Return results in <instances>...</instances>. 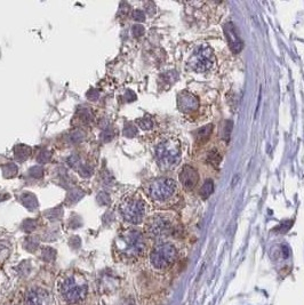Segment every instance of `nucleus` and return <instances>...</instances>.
<instances>
[{"label": "nucleus", "instance_id": "2", "mask_svg": "<svg viewBox=\"0 0 304 305\" xmlns=\"http://www.w3.org/2000/svg\"><path fill=\"white\" fill-rule=\"evenodd\" d=\"M154 154L161 169H174L181 162V145L179 139L173 136L164 137L156 145Z\"/></svg>", "mask_w": 304, "mask_h": 305}, {"label": "nucleus", "instance_id": "16", "mask_svg": "<svg viewBox=\"0 0 304 305\" xmlns=\"http://www.w3.org/2000/svg\"><path fill=\"white\" fill-rule=\"evenodd\" d=\"M138 124L141 125V127L143 129H150L152 127L151 120H148V119L145 120V122L143 121V120H142V121H138Z\"/></svg>", "mask_w": 304, "mask_h": 305}, {"label": "nucleus", "instance_id": "4", "mask_svg": "<svg viewBox=\"0 0 304 305\" xmlns=\"http://www.w3.org/2000/svg\"><path fill=\"white\" fill-rule=\"evenodd\" d=\"M87 290V282L83 275L79 274L68 275L60 285L61 295L70 304H78L85 300Z\"/></svg>", "mask_w": 304, "mask_h": 305}, {"label": "nucleus", "instance_id": "14", "mask_svg": "<svg viewBox=\"0 0 304 305\" xmlns=\"http://www.w3.org/2000/svg\"><path fill=\"white\" fill-rule=\"evenodd\" d=\"M213 131V125H207L205 127H202L197 132V138L198 139H206L211 136V133Z\"/></svg>", "mask_w": 304, "mask_h": 305}, {"label": "nucleus", "instance_id": "8", "mask_svg": "<svg viewBox=\"0 0 304 305\" xmlns=\"http://www.w3.org/2000/svg\"><path fill=\"white\" fill-rule=\"evenodd\" d=\"M145 229L151 238L164 239L172 233L173 225L168 217L164 215H154L149 219Z\"/></svg>", "mask_w": 304, "mask_h": 305}, {"label": "nucleus", "instance_id": "13", "mask_svg": "<svg viewBox=\"0 0 304 305\" xmlns=\"http://www.w3.org/2000/svg\"><path fill=\"white\" fill-rule=\"evenodd\" d=\"M213 191H214V184H213V181L207 180L205 183H203L202 190H200V194H202V197L203 198V199H207V198L213 193Z\"/></svg>", "mask_w": 304, "mask_h": 305}, {"label": "nucleus", "instance_id": "11", "mask_svg": "<svg viewBox=\"0 0 304 305\" xmlns=\"http://www.w3.org/2000/svg\"><path fill=\"white\" fill-rule=\"evenodd\" d=\"M177 106H179L180 111L190 113L198 110L199 101L193 94L189 92H182L177 96Z\"/></svg>", "mask_w": 304, "mask_h": 305}, {"label": "nucleus", "instance_id": "6", "mask_svg": "<svg viewBox=\"0 0 304 305\" xmlns=\"http://www.w3.org/2000/svg\"><path fill=\"white\" fill-rule=\"evenodd\" d=\"M177 259V249L173 243L161 242L152 249L150 254L151 265L157 270H166Z\"/></svg>", "mask_w": 304, "mask_h": 305}, {"label": "nucleus", "instance_id": "15", "mask_svg": "<svg viewBox=\"0 0 304 305\" xmlns=\"http://www.w3.org/2000/svg\"><path fill=\"white\" fill-rule=\"evenodd\" d=\"M292 224H293V222H288V223H287V224H286V223H283V224H281L279 228H278V231L287 232L289 230L290 226H292Z\"/></svg>", "mask_w": 304, "mask_h": 305}, {"label": "nucleus", "instance_id": "1", "mask_svg": "<svg viewBox=\"0 0 304 305\" xmlns=\"http://www.w3.org/2000/svg\"><path fill=\"white\" fill-rule=\"evenodd\" d=\"M147 249L144 235L140 230L127 229L120 232L115 240V252L124 261L140 258Z\"/></svg>", "mask_w": 304, "mask_h": 305}, {"label": "nucleus", "instance_id": "3", "mask_svg": "<svg viewBox=\"0 0 304 305\" xmlns=\"http://www.w3.org/2000/svg\"><path fill=\"white\" fill-rule=\"evenodd\" d=\"M119 209L126 222L131 224H140L147 215L148 206L140 194L131 193L122 198Z\"/></svg>", "mask_w": 304, "mask_h": 305}, {"label": "nucleus", "instance_id": "12", "mask_svg": "<svg viewBox=\"0 0 304 305\" xmlns=\"http://www.w3.org/2000/svg\"><path fill=\"white\" fill-rule=\"evenodd\" d=\"M180 181L186 189H192L199 181V175L192 166L186 165L180 173Z\"/></svg>", "mask_w": 304, "mask_h": 305}, {"label": "nucleus", "instance_id": "7", "mask_svg": "<svg viewBox=\"0 0 304 305\" xmlns=\"http://www.w3.org/2000/svg\"><path fill=\"white\" fill-rule=\"evenodd\" d=\"M215 56L214 51L208 45H200L193 51L191 57L187 61V66L196 72L203 73L207 72L214 67Z\"/></svg>", "mask_w": 304, "mask_h": 305}, {"label": "nucleus", "instance_id": "10", "mask_svg": "<svg viewBox=\"0 0 304 305\" xmlns=\"http://www.w3.org/2000/svg\"><path fill=\"white\" fill-rule=\"evenodd\" d=\"M223 30H224V34L229 43V46H230V50L236 54L241 51L244 44H242V40L238 34L237 29L235 27V24L232 22H228V23L224 24Z\"/></svg>", "mask_w": 304, "mask_h": 305}, {"label": "nucleus", "instance_id": "5", "mask_svg": "<svg viewBox=\"0 0 304 305\" xmlns=\"http://www.w3.org/2000/svg\"><path fill=\"white\" fill-rule=\"evenodd\" d=\"M177 192L176 182L168 177H160L151 181L147 186V193L151 200L157 203H167L175 197Z\"/></svg>", "mask_w": 304, "mask_h": 305}, {"label": "nucleus", "instance_id": "9", "mask_svg": "<svg viewBox=\"0 0 304 305\" xmlns=\"http://www.w3.org/2000/svg\"><path fill=\"white\" fill-rule=\"evenodd\" d=\"M25 305H51V296L47 290L40 287H34L25 294Z\"/></svg>", "mask_w": 304, "mask_h": 305}]
</instances>
